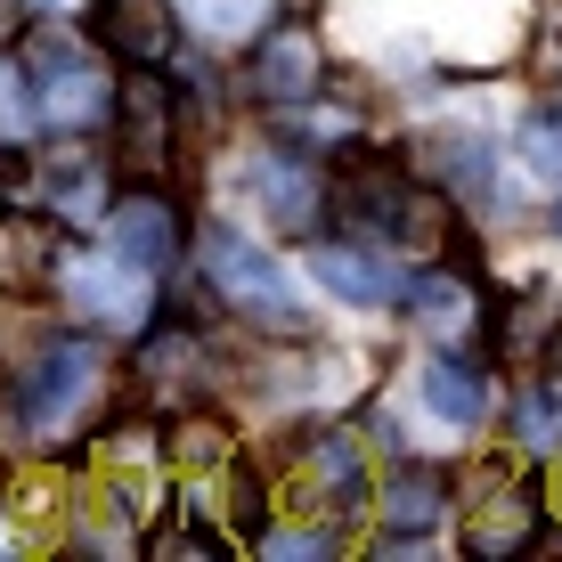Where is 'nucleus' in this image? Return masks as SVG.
<instances>
[{"label":"nucleus","instance_id":"obj_13","mask_svg":"<svg viewBox=\"0 0 562 562\" xmlns=\"http://www.w3.org/2000/svg\"><path fill=\"white\" fill-rule=\"evenodd\" d=\"M310 269H318V285H326L335 302H359V310L408 302V278H400V261L383 254V245H318Z\"/></svg>","mask_w":562,"mask_h":562},{"label":"nucleus","instance_id":"obj_14","mask_svg":"<svg viewBox=\"0 0 562 562\" xmlns=\"http://www.w3.org/2000/svg\"><path fill=\"white\" fill-rule=\"evenodd\" d=\"M440 521H449V473H440V464H400V473L383 481V538H392V547H416Z\"/></svg>","mask_w":562,"mask_h":562},{"label":"nucleus","instance_id":"obj_4","mask_svg":"<svg viewBox=\"0 0 562 562\" xmlns=\"http://www.w3.org/2000/svg\"><path fill=\"white\" fill-rule=\"evenodd\" d=\"M114 66L106 57H90L82 42H66V33H49V42H33V99H42V123L57 139H82V131L114 123Z\"/></svg>","mask_w":562,"mask_h":562},{"label":"nucleus","instance_id":"obj_18","mask_svg":"<svg viewBox=\"0 0 562 562\" xmlns=\"http://www.w3.org/2000/svg\"><path fill=\"white\" fill-rule=\"evenodd\" d=\"M424 400H432V416H449V424H481V416H490V383H481V367L464 351H449V342H440V359L424 367Z\"/></svg>","mask_w":562,"mask_h":562},{"label":"nucleus","instance_id":"obj_1","mask_svg":"<svg viewBox=\"0 0 562 562\" xmlns=\"http://www.w3.org/2000/svg\"><path fill=\"white\" fill-rule=\"evenodd\" d=\"M335 221L351 228V237L383 245V254H432V245H449V204L432 196L424 180H408V171L392 164H351L335 188Z\"/></svg>","mask_w":562,"mask_h":562},{"label":"nucleus","instance_id":"obj_2","mask_svg":"<svg viewBox=\"0 0 562 562\" xmlns=\"http://www.w3.org/2000/svg\"><path fill=\"white\" fill-rule=\"evenodd\" d=\"M106 400V351L90 335H57L16 375V432L25 440H74Z\"/></svg>","mask_w":562,"mask_h":562},{"label":"nucleus","instance_id":"obj_25","mask_svg":"<svg viewBox=\"0 0 562 562\" xmlns=\"http://www.w3.org/2000/svg\"><path fill=\"white\" fill-rule=\"evenodd\" d=\"M254 547L261 554H278V562H310V554H335V530L326 521H294V530H254Z\"/></svg>","mask_w":562,"mask_h":562},{"label":"nucleus","instance_id":"obj_10","mask_svg":"<svg viewBox=\"0 0 562 562\" xmlns=\"http://www.w3.org/2000/svg\"><path fill=\"white\" fill-rule=\"evenodd\" d=\"M106 245L131 269L164 278V269L180 261V204H171L164 188H123V196L106 204Z\"/></svg>","mask_w":562,"mask_h":562},{"label":"nucleus","instance_id":"obj_24","mask_svg":"<svg viewBox=\"0 0 562 562\" xmlns=\"http://www.w3.org/2000/svg\"><path fill=\"white\" fill-rule=\"evenodd\" d=\"M514 147H521V164H530L538 180H562V106L554 114H530V123L514 131Z\"/></svg>","mask_w":562,"mask_h":562},{"label":"nucleus","instance_id":"obj_16","mask_svg":"<svg viewBox=\"0 0 562 562\" xmlns=\"http://www.w3.org/2000/svg\"><path fill=\"white\" fill-rule=\"evenodd\" d=\"M204 383V342L180 335V326H164V335H147L139 351V392L147 400H188Z\"/></svg>","mask_w":562,"mask_h":562},{"label":"nucleus","instance_id":"obj_15","mask_svg":"<svg viewBox=\"0 0 562 562\" xmlns=\"http://www.w3.org/2000/svg\"><path fill=\"white\" fill-rule=\"evenodd\" d=\"M57 261H66V237L49 221H0V294L57 285Z\"/></svg>","mask_w":562,"mask_h":562},{"label":"nucleus","instance_id":"obj_22","mask_svg":"<svg viewBox=\"0 0 562 562\" xmlns=\"http://www.w3.org/2000/svg\"><path fill=\"white\" fill-rule=\"evenodd\" d=\"M514 440L521 449H562V383L538 375L514 392Z\"/></svg>","mask_w":562,"mask_h":562},{"label":"nucleus","instance_id":"obj_21","mask_svg":"<svg viewBox=\"0 0 562 562\" xmlns=\"http://www.w3.org/2000/svg\"><path fill=\"white\" fill-rule=\"evenodd\" d=\"M180 16H188V33L196 42H254V25L269 16V0H180Z\"/></svg>","mask_w":562,"mask_h":562},{"label":"nucleus","instance_id":"obj_26","mask_svg":"<svg viewBox=\"0 0 562 562\" xmlns=\"http://www.w3.org/2000/svg\"><path fill=\"white\" fill-rule=\"evenodd\" d=\"M147 554H228V538L204 530V521H188V506H180L164 530H147Z\"/></svg>","mask_w":562,"mask_h":562},{"label":"nucleus","instance_id":"obj_20","mask_svg":"<svg viewBox=\"0 0 562 562\" xmlns=\"http://www.w3.org/2000/svg\"><path fill=\"white\" fill-rule=\"evenodd\" d=\"M432 164H440V188H457V196H490V171H497V147L473 139V131H457V139H432Z\"/></svg>","mask_w":562,"mask_h":562},{"label":"nucleus","instance_id":"obj_3","mask_svg":"<svg viewBox=\"0 0 562 562\" xmlns=\"http://www.w3.org/2000/svg\"><path fill=\"white\" fill-rule=\"evenodd\" d=\"M204 278H212V294L237 310V318H254V326H278V335H302L310 326L285 261L261 254V245L237 237V228H204Z\"/></svg>","mask_w":562,"mask_h":562},{"label":"nucleus","instance_id":"obj_9","mask_svg":"<svg viewBox=\"0 0 562 562\" xmlns=\"http://www.w3.org/2000/svg\"><path fill=\"white\" fill-rule=\"evenodd\" d=\"M245 82H254V99L269 106V114H294V106H310L318 99V82H326V49H318V33L310 25H269L261 42H254V57H245Z\"/></svg>","mask_w":562,"mask_h":562},{"label":"nucleus","instance_id":"obj_11","mask_svg":"<svg viewBox=\"0 0 562 562\" xmlns=\"http://www.w3.org/2000/svg\"><path fill=\"white\" fill-rule=\"evenodd\" d=\"M99 42L114 66H171L180 49V0H99Z\"/></svg>","mask_w":562,"mask_h":562},{"label":"nucleus","instance_id":"obj_5","mask_svg":"<svg viewBox=\"0 0 562 562\" xmlns=\"http://www.w3.org/2000/svg\"><path fill=\"white\" fill-rule=\"evenodd\" d=\"M538 521H547V497H538L514 464H481V473L464 481V497H457V547L481 554V562H497V554L530 547Z\"/></svg>","mask_w":562,"mask_h":562},{"label":"nucleus","instance_id":"obj_28","mask_svg":"<svg viewBox=\"0 0 562 562\" xmlns=\"http://www.w3.org/2000/svg\"><path fill=\"white\" fill-rule=\"evenodd\" d=\"M554 514H562V473H554Z\"/></svg>","mask_w":562,"mask_h":562},{"label":"nucleus","instance_id":"obj_30","mask_svg":"<svg viewBox=\"0 0 562 562\" xmlns=\"http://www.w3.org/2000/svg\"><path fill=\"white\" fill-rule=\"evenodd\" d=\"M42 9H74V0H42Z\"/></svg>","mask_w":562,"mask_h":562},{"label":"nucleus","instance_id":"obj_19","mask_svg":"<svg viewBox=\"0 0 562 562\" xmlns=\"http://www.w3.org/2000/svg\"><path fill=\"white\" fill-rule=\"evenodd\" d=\"M42 196H49L57 221H90V212H106V171L82 164V155H74V164H49L42 171Z\"/></svg>","mask_w":562,"mask_h":562},{"label":"nucleus","instance_id":"obj_23","mask_svg":"<svg viewBox=\"0 0 562 562\" xmlns=\"http://www.w3.org/2000/svg\"><path fill=\"white\" fill-rule=\"evenodd\" d=\"M33 123H42V99H33V74L16 66L9 49H0V147H16Z\"/></svg>","mask_w":562,"mask_h":562},{"label":"nucleus","instance_id":"obj_8","mask_svg":"<svg viewBox=\"0 0 562 562\" xmlns=\"http://www.w3.org/2000/svg\"><path fill=\"white\" fill-rule=\"evenodd\" d=\"M245 188L261 196V212L285 228V237H310L318 212L335 204V188H326V171H318V147H254Z\"/></svg>","mask_w":562,"mask_h":562},{"label":"nucleus","instance_id":"obj_6","mask_svg":"<svg viewBox=\"0 0 562 562\" xmlns=\"http://www.w3.org/2000/svg\"><path fill=\"white\" fill-rule=\"evenodd\" d=\"M171 82L164 66H123V90H114V171H131V188H164L171 171Z\"/></svg>","mask_w":562,"mask_h":562},{"label":"nucleus","instance_id":"obj_17","mask_svg":"<svg viewBox=\"0 0 562 562\" xmlns=\"http://www.w3.org/2000/svg\"><path fill=\"white\" fill-rule=\"evenodd\" d=\"M473 302H481V294H473V278H464V269H457V278H449V269L408 278V318H416L432 342H457L464 326H473Z\"/></svg>","mask_w":562,"mask_h":562},{"label":"nucleus","instance_id":"obj_29","mask_svg":"<svg viewBox=\"0 0 562 562\" xmlns=\"http://www.w3.org/2000/svg\"><path fill=\"white\" fill-rule=\"evenodd\" d=\"M554 188H562V180H554ZM554 228H562V196H554Z\"/></svg>","mask_w":562,"mask_h":562},{"label":"nucleus","instance_id":"obj_27","mask_svg":"<svg viewBox=\"0 0 562 562\" xmlns=\"http://www.w3.org/2000/svg\"><path fill=\"white\" fill-rule=\"evenodd\" d=\"M16 25H25V0H0V49L16 42Z\"/></svg>","mask_w":562,"mask_h":562},{"label":"nucleus","instance_id":"obj_12","mask_svg":"<svg viewBox=\"0 0 562 562\" xmlns=\"http://www.w3.org/2000/svg\"><path fill=\"white\" fill-rule=\"evenodd\" d=\"M294 481H302V506L310 514H351L367 497V473H359V440L351 432H302L294 440Z\"/></svg>","mask_w":562,"mask_h":562},{"label":"nucleus","instance_id":"obj_7","mask_svg":"<svg viewBox=\"0 0 562 562\" xmlns=\"http://www.w3.org/2000/svg\"><path fill=\"white\" fill-rule=\"evenodd\" d=\"M57 294L82 310V326H106V335H139L147 310H155L147 269H131L114 245H99V254H66V261H57Z\"/></svg>","mask_w":562,"mask_h":562}]
</instances>
